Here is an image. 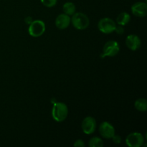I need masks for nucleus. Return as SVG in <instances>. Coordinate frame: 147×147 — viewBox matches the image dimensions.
<instances>
[{"instance_id":"obj_1","label":"nucleus","mask_w":147,"mask_h":147,"mask_svg":"<svg viewBox=\"0 0 147 147\" xmlns=\"http://www.w3.org/2000/svg\"><path fill=\"white\" fill-rule=\"evenodd\" d=\"M68 115V109L65 103L61 102H55L53 103L52 109V116L55 121L62 122L65 120Z\"/></svg>"},{"instance_id":"obj_2","label":"nucleus","mask_w":147,"mask_h":147,"mask_svg":"<svg viewBox=\"0 0 147 147\" xmlns=\"http://www.w3.org/2000/svg\"><path fill=\"white\" fill-rule=\"evenodd\" d=\"M70 21L73 27L79 30H85L88 27L90 24V20L88 16L81 12L75 13L74 14H73Z\"/></svg>"},{"instance_id":"obj_3","label":"nucleus","mask_w":147,"mask_h":147,"mask_svg":"<svg viewBox=\"0 0 147 147\" xmlns=\"http://www.w3.org/2000/svg\"><path fill=\"white\" fill-rule=\"evenodd\" d=\"M120 50L119 43L115 40H110L108 41L103 46V53L100 55L101 58H104L106 57H114Z\"/></svg>"},{"instance_id":"obj_4","label":"nucleus","mask_w":147,"mask_h":147,"mask_svg":"<svg viewBox=\"0 0 147 147\" xmlns=\"http://www.w3.org/2000/svg\"><path fill=\"white\" fill-rule=\"evenodd\" d=\"M45 24L42 20H33L29 25V34L34 37H38L42 35L45 32Z\"/></svg>"},{"instance_id":"obj_5","label":"nucleus","mask_w":147,"mask_h":147,"mask_svg":"<svg viewBox=\"0 0 147 147\" xmlns=\"http://www.w3.org/2000/svg\"><path fill=\"white\" fill-rule=\"evenodd\" d=\"M116 27V24L112 19L105 17L98 22V28L103 34H110L113 32Z\"/></svg>"},{"instance_id":"obj_6","label":"nucleus","mask_w":147,"mask_h":147,"mask_svg":"<svg viewBox=\"0 0 147 147\" xmlns=\"http://www.w3.org/2000/svg\"><path fill=\"white\" fill-rule=\"evenodd\" d=\"M144 143V136L138 132H134L127 136L126 139V144L129 147H140Z\"/></svg>"},{"instance_id":"obj_7","label":"nucleus","mask_w":147,"mask_h":147,"mask_svg":"<svg viewBox=\"0 0 147 147\" xmlns=\"http://www.w3.org/2000/svg\"><path fill=\"white\" fill-rule=\"evenodd\" d=\"M82 130L86 134H92L96 129V119L92 116H87L83 119L81 124Z\"/></svg>"},{"instance_id":"obj_8","label":"nucleus","mask_w":147,"mask_h":147,"mask_svg":"<svg viewBox=\"0 0 147 147\" xmlns=\"http://www.w3.org/2000/svg\"><path fill=\"white\" fill-rule=\"evenodd\" d=\"M99 132L102 137L110 139L115 135V129L109 122L104 121L99 126Z\"/></svg>"},{"instance_id":"obj_9","label":"nucleus","mask_w":147,"mask_h":147,"mask_svg":"<svg viewBox=\"0 0 147 147\" xmlns=\"http://www.w3.org/2000/svg\"><path fill=\"white\" fill-rule=\"evenodd\" d=\"M126 45L129 50L136 51L139 50L142 45L140 38L136 34H129L126 37Z\"/></svg>"},{"instance_id":"obj_10","label":"nucleus","mask_w":147,"mask_h":147,"mask_svg":"<svg viewBox=\"0 0 147 147\" xmlns=\"http://www.w3.org/2000/svg\"><path fill=\"white\" fill-rule=\"evenodd\" d=\"M132 14L138 17H144L147 14V4L145 2H136L131 7Z\"/></svg>"},{"instance_id":"obj_11","label":"nucleus","mask_w":147,"mask_h":147,"mask_svg":"<svg viewBox=\"0 0 147 147\" xmlns=\"http://www.w3.org/2000/svg\"><path fill=\"white\" fill-rule=\"evenodd\" d=\"M70 17L69 15L65 14H59L55 20V25L60 30H65L70 25Z\"/></svg>"},{"instance_id":"obj_12","label":"nucleus","mask_w":147,"mask_h":147,"mask_svg":"<svg viewBox=\"0 0 147 147\" xmlns=\"http://www.w3.org/2000/svg\"><path fill=\"white\" fill-rule=\"evenodd\" d=\"M131 17L129 13L127 12H121L119 14V16L116 18V23L119 25L125 26L130 22Z\"/></svg>"},{"instance_id":"obj_13","label":"nucleus","mask_w":147,"mask_h":147,"mask_svg":"<svg viewBox=\"0 0 147 147\" xmlns=\"http://www.w3.org/2000/svg\"><path fill=\"white\" fill-rule=\"evenodd\" d=\"M135 109L141 112H145L147 110V100L145 98H139L134 103Z\"/></svg>"},{"instance_id":"obj_14","label":"nucleus","mask_w":147,"mask_h":147,"mask_svg":"<svg viewBox=\"0 0 147 147\" xmlns=\"http://www.w3.org/2000/svg\"><path fill=\"white\" fill-rule=\"evenodd\" d=\"M64 14L67 15H73L76 13V6L73 2H66L65 3L63 7Z\"/></svg>"},{"instance_id":"obj_15","label":"nucleus","mask_w":147,"mask_h":147,"mask_svg":"<svg viewBox=\"0 0 147 147\" xmlns=\"http://www.w3.org/2000/svg\"><path fill=\"white\" fill-rule=\"evenodd\" d=\"M88 146L90 147H103V142L100 138L95 136L90 139L88 142Z\"/></svg>"},{"instance_id":"obj_16","label":"nucleus","mask_w":147,"mask_h":147,"mask_svg":"<svg viewBox=\"0 0 147 147\" xmlns=\"http://www.w3.org/2000/svg\"><path fill=\"white\" fill-rule=\"evenodd\" d=\"M57 0H41L42 4L47 7H53L57 4Z\"/></svg>"},{"instance_id":"obj_17","label":"nucleus","mask_w":147,"mask_h":147,"mask_svg":"<svg viewBox=\"0 0 147 147\" xmlns=\"http://www.w3.org/2000/svg\"><path fill=\"white\" fill-rule=\"evenodd\" d=\"M112 140H113V143L116 144H119L121 142V137L119 135H116L115 134L113 137L111 138Z\"/></svg>"},{"instance_id":"obj_18","label":"nucleus","mask_w":147,"mask_h":147,"mask_svg":"<svg viewBox=\"0 0 147 147\" xmlns=\"http://www.w3.org/2000/svg\"><path fill=\"white\" fill-rule=\"evenodd\" d=\"M123 26H121V25L116 26V28H115L114 31L119 34H123V32H124V28H123Z\"/></svg>"},{"instance_id":"obj_19","label":"nucleus","mask_w":147,"mask_h":147,"mask_svg":"<svg viewBox=\"0 0 147 147\" xmlns=\"http://www.w3.org/2000/svg\"><path fill=\"white\" fill-rule=\"evenodd\" d=\"M73 146H77V147H84L85 146V143L83 140L81 139H78L75 142V143L73 144Z\"/></svg>"},{"instance_id":"obj_20","label":"nucleus","mask_w":147,"mask_h":147,"mask_svg":"<svg viewBox=\"0 0 147 147\" xmlns=\"http://www.w3.org/2000/svg\"><path fill=\"white\" fill-rule=\"evenodd\" d=\"M33 20L31 17H27L25 19H24V22H25L26 24H29L30 25L32 22Z\"/></svg>"}]
</instances>
